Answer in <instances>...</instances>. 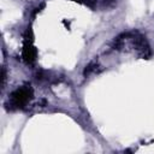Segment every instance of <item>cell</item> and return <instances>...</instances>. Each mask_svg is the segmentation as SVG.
<instances>
[{
  "mask_svg": "<svg viewBox=\"0 0 154 154\" xmlns=\"http://www.w3.org/2000/svg\"><path fill=\"white\" fill-rule=\"evenodd\" d=\"M37 57L36 48L34 46V35L32 30L30 28L26 29L24 34V41H23V49H22V58L26 64H32L35 63Z\"/></svg>",
  "mask_w": 154,
  "mask_h": 154,
  "instance_id": "7a4b0ae2",
  "label": "cell"
},
{
  "mask_svg": "<svg viewBox=\"0 0 154 154\" xmlns=\"http://www.w3.org/2000/svg\"><path fill=\"white\" fill-rule=\"evenodd\" d=\"M32 89L30 85H24L20 87L18 89H16L11 96H10V108L11 109H19V108H24L28 102H30V100L32 99Z\"/></svg>",
  "mask_w": 154,
  "mask_h": 154,
  "instance_id": "6da1fadb",
  "label": "cell"
},
{
  "mask_svg": "<svg viewBox=\"0 0 154 154\" xmlns=\"http://www.w3.org/2000/svg\"><path fill=\"white\" fill-rule=\"evenodd\" d=\"M96 67H97V63L94 60V61H91L90 64H88L87 66H85V69H84V76H89L91 72H94V71H96Z\"/></svg>",
  "mask_w": 154,
  "mask_h": 154,
  "instance_id": "3957f363",
  "label": "cell"
},
{
  "mask_svg": "<svg viewBox=\"0 0 154 154\" xmlns=\"http://www.w3.org/2000/svg\"><path fill=\"white\" fill-rule=\"evenodd\" d=\"M72 1H76V2L82 4V5H85V6L90 7V8H94L95 7V4H96L95 0H72Z\"/></svg>",
  "mask_w": 154,
  "mask_h": 154,
  "instance_id": "277c9868",
  "label": "cell"
}]
</instances>
